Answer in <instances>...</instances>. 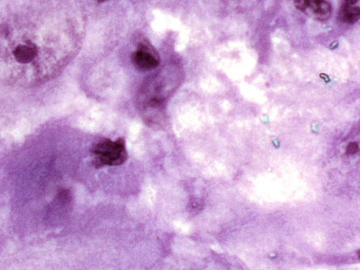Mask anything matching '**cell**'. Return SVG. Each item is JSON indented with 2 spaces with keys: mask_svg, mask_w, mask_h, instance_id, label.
<instances>
[{
  "mask_svg": "<svg viewBox=\"0 0 360 270\" xmlns=\"http://www.w3.org/2000/svg\"><path fill=\"white\" fill-rule=\"evenodd\" d=\"M0 40L1 57L15 82L40 84L51 78L60 67L58 28L3 23Z\"/></svg>",
  "mask_w": 360,
  "mask_h": 270,
  "instance_id": "1",
  "label": "cell"
},
{
  "mask_svg": "<svg viewBox=\"0 0 360 270\" xmlns=\"http://www.w3.org/2000/svg\"><path fill=\"white\" fill-rule=\"evenodd\" d=\"M95 167L116 166L124 163L127 159L125 141L122 138L116 141L105 139L93 146L91 150Z\"/></svg>",
  "mask_w": 360,
  "mask_h": 270,
  "instance_id": "2",
  "label": "cell"
},
{
  "mask_svg": "<svg viewBox=\"0 0 360 270\" xmlns=\"http://www.w3.org/2000/svg\"><path fill=\"white\" fill-rule=\"evenodd\" d=\"M131 59L134 65L142 71L153 70L160 63L158 54L146 40L138 44L136 51L131 55Z\"/></svg>",
  "mask_w": 360,
  "mask_h": 270,
  "instance_id": "3",
  "label": "cell"
},
{
  "mask_svg": "<svg viewBox=\"0 0 360 270\" xmlns=\"http://www.w3.org/2000/svg\"><path fill=\"white\" fill-rule=\"evenodd\" d=\"M305 11L309 12L316 20L324 21L330 17L332 8L328 1L321 0L311 4Z\"/></svg>",
  "mask_w": 360,
  "mask_h": 270,
  "instance_id": "4",
  "label": "cell"
},
{
  "mask_svg": "<svg viewBox=\"0 0 360 270\" xmlns=\"http://www.w3.org/2000/svg\"><path fill=\"white\" fill-rule=\"evenodd\" d=\"M319 1L321 0H294V3L297 9L305 11L311 4Z\"/></svg>",
  "mask_w": 360,
  "mask_h": 270,
  "instance_id": "5",
  "label": "cell"
},
{
  "mask_svg": "<svg viewBox=\"0 0 360 270\" xmlns=\"http://www.w3.org/2000/svg\"><path fill=\"white\" fill-rule=\"evenodd\" d=\"M359 0H343L342 4L340 8V14L344 13L348 10L356 7V5L358 3Z\"/></svg>",
  "mask_w": 360,
  "mask_h": 270,
  "instance_id": "6",
  "label": "cell"
},
{
  "mask_svg": "<svg viewBox=\"0 0 360 270\" xmlns=\"http://www.w3.org/2000/svg\"><path fill=\"white\" fill-rule=\"evenodd\" d=\"M358 150V144L356 143H350L347 147V154H354Z\"/></svg>",
  "mask_w": 360,
  "mask_h": 270,
  "instance_id": "7",
  "label": "cell"
},
{
  "mask_svg": "<svg viewBox=\"0 0 360 270\" xmlns=\"http://www.w3.org/2000/svg\"><path fill=\"white\" fill-rule=\"evenodd\" d=\"M96 1H98V2H103V1H107V0H96Z\"/></svg>",
  "mask_w": 360,
  "mask_h": 270,
  "instance_id": "8",
  "label": "cell"
}]
</instances>
